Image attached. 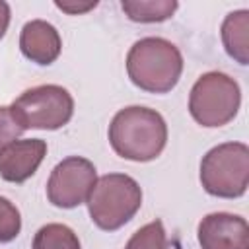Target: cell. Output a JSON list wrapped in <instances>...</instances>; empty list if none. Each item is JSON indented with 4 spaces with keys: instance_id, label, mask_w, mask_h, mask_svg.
<instances>
[{
    "instance_id": "obj_9",
    "label": "cell",
    "mask_w": 249,
    "mask_h": 249,
    "mask_svg": "<svg viewBox=\"0 0 249 249\" xmlns=\"http://www.w3.org/2000/svg\"><path fill=\"white\" fill-rule=\"evenodd\" d=\"M45 156H47L45 140L41 138L16 140L0 154V177L10 183H23L37 171Z\"/></svg>"
},
{
    "instance_id": "obj_15",
    "label": "cell",
    "mask_w": 249,
    "mask_h": 249,
    "mask_svg": "<svg viewBox=\"0 0 249 249\" xmlns=\"http://www.w3.org/2000/svg\"><path fill=\"white\" fill-rule=\"evenodd\" d=\"M21 230V216L16 204L0 196V243H8L18 237Z\"/></svg>"
},
{
    "instance_id": "obj_2",
    "label": "cell",
    "mask_w": 249,
    "mask_h": 249,
    "mask_svg": "<svg viewBox=\"0 0 249 249\" xmlns=\"http://www.w3.org/2000/svg\"><path fill=\"white\" fill-rule=\"evenodd\" d=\"M126 72L136 88L150 93H167L181 78L183 56L171 41L144 37L130 47L126 54Z\"/></svg>"
},
{
    "instance_id": "obj_1",
    "label": "cell",
    "mask_w": 249,
    "mask_h": 249,
    "mask_svg": "<svg viewBox=\"0 0 249 249\" xmlns=\"http://www.w3.org/2000/svg\"><path fill=\"white\" fill-rule=\"evenodd\" d=\"M109 142L115 154L124 160L150 161L165 148L167 124L156 109L130 105L113 117L109 124Z\"/></svg>"
},
{
    "instance_id": "obj_8",
    "label": "cell",
    "mask_w": 249,
    "mask_h": 249,
    "mask_svg": "<svg viewBox=\"0 0 249 249\" xmlns=\"http://www.w3.org/2000/svg\"><path fill=\"white\" fill-rule=\"evenodd\" d=\"M196 237L202 249H249V224L230 212H214L200 220Z\"/></svg>"
},
{
    "instance_id": "obj_18",
    "label": "cell",
    "mask_w": 249,
    "mask_h": 249,
    "mask_svg": "<svg viewBox=\"0 0 249 249\" xmlns=\"http://www.w3.org/2000/svg\"><path fill=\"white\" fill-rule=\"evenodd\" d=\"M8 25H10V6L4 0H0V39L6 35Z\"/></svg>"
},
{
    "instance_id": "obj_16",
    "label": "cell",
    "mask_w": 249,
    "mask_h": 249,
    "mask_svg": "<svg viewBox=\"0 0 249 249\" xmlns=\"http://www.w3.org/2000/svg\"><path fill=\"white\" fill-rule=\"evenodd\" d=\"M23 128L16 123L10 107H0V154L19 138Z\"/></svg>"
},
{
    "instance_id": "obj_6",
    "label": "cell",
    "mask_w": 249,
    "mask_h": 249,
    "mask_svg": "<svg viewBox=\"0 0 249 249\" xmlns=\"http://www.w3.org/2000/svg\"><path fill=\"white\" fill-rule=\"evenodd\" d=\"M10 111L23 130H56L72 119L74 99L66 88L45 84L25 89L18 99H14Z\"/></svg>"
},
{
    "instance_id": "obj_17",
    "label": "cell",
    "mask_w": 249,
    "mask_h": 249,
    "mask_svg": "<svg viewBox=\"0 0 249 249\" xmlns=\"http://www.w3.org/2000/svg\"><path fill=\"white\" fill-rule=\"evenodd\" d=\"M54 6L70 16H78L88 10H93L97 6V0H93V2H54Z\"/></svg>"
},
{
    "instance_id": "obj_7",
    "label": "cell",
    "mask_w": 249,
    "mask_h": 249,
    "mask_svg": "<svg viewBox=\"0 0 249 249\" xmlns=\"http://www.w3.org/2000/svg\"><path fill=\"white\" fill-rule=\"evenodd\" d=\"M97 181L95 165L80 156H70L54 165L47 183V198L58 208H76L88 200Z\"/></svg>"
},
{
    "instance_id": "obj_13",
    "label": "cell",
    "mask_w": 249,
    "mask_h": 249,
    "mask_svg": "<svg viewBox=\"0 0 249 249\" xmlns=\"http://www.w3.org/2000/svg\"><path fill=\"white\" fill-rule=\"evenodd\" d=\"M31 249H82L78 235L64 224H47L37 230Z\"/></svg>"
},
{
    "instance_id": "obj_3",
    "label": "cell",
    "mask_w": 249,
    "mask_h": 249,
    "mask_svg": "<svg viewBox=\"0 0 249 249\" xmlns=\"http://www.w3.org/2000/svg\"><path fill=\"white\" fill-rule=\"evenodd\" d=\"M142 206L140 185L124 173H107L99 177L88 196L91 222L105 231L123 228Z\"/></svg>"
},
{
    "instance_id": "obj_11",
    "label": "cell",
    "mask_w": 249,
    "mask_h": 249,
    "mask_svg": "<svg viewBox=\"0 0 249 249\" xmlns=\"http://www.w3.org/2000/svg\"><path fill=\"white\" fill-rule=\"evenodd\" d=\"M222 43L226 53L239 64L249 62V12L237 10L226 16L222 23Z\"/></svg>"
},
{
    "instance_id": "obj_14",
    "label": "cell",
    "mask_w": 249,
    "mask_h": 249,
    "mask_svg": "<svg viewBox=\"0 0 249 249\" xmlns=\"http://www.w3.org/2000/svg\"><path fill=\"white\" fill-rule=\"evenodd\" d=\"M124 249H167V235L161 220H154L136 230Z\"/></svg>"
},
{
    "instance_id": "obj_4",
    "label": "cell",
    "mask_w": 249,
    "mask_h": 249,
    "mask_svg": "<svg viewBox=\"0 0 249 249\" xmlns=\"http://www.w3.org/2000/svg\"><path fill=\"white\" fill-rule=\"evenodd\" d=\"M204 191L220 198H237L249 185V148L243 142L218 144L200 161Z\"/></svg>"
},
{
    "instance_id": "obj_12",
    "label": "cell",
    "mask_w": 249,
    "mask_h": 249,
    "mask_svg": "<svg viewBox=\"0 0 249 249\" xmlns=\"http://www.w3.org/2000/svg\"><path fill=\"white\" fill-rule=\"evenodd\" d=\"M121 8L132 21L156 23L169 19L179 4L175 0H123Z\"/></svg>"
},
{
    "instance_id": "obj_5",
    "label": "cell",
    "mask_w": 249,
    "mask_h": 249,
    "mask_svg": "<svg viewBox=\"0 0 249 249\" xmlns=\"http://www.w3.org/2000/svg\"><path fill=\"white\" fill-rule=\"evenodd\" d=\"M239 105V84L224 72H206L191 88L189 113L200 126L216 128L228 124L237 115Z\"/></svg>"
},
{
    "instance_id": "obj_10",
    "label": "cell",
    "mask_w": 249,
    "mask_h": 249,
    "mask_svg": "<svg viewBox=\"0 0 249 249\" xmlns=\"http://www.w3.org/2000/svg\"><path fill=\"white\" fill-rule=\"evenodd\" d=\"M19 49L31 62L47 66L58 58L62 41L54 25L45 19H31L21 27Z\"/></svg>"
}]
</instances>
